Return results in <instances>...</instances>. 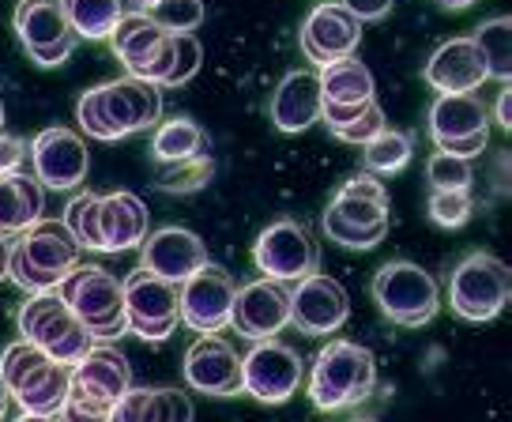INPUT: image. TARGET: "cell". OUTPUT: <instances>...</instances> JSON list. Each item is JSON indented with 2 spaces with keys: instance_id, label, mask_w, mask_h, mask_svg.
Returning <instances> with one entry per match:
<instances>
[{
  "instance_id": "cell-1",
  "label": "cell",
  "mask_w": 512,
  "mask_h": 422,
  "mask_svg": "<svg viewBox=\"0 0 512 422\" xmlns=\"http://www.w3.org/2000/svg\"><path fill=\"white\" fill-rule=\"evenodd\" d=\"M162 114V95L155 83L136 80V76H121L102 87L83 91L76 102V121L91 140L102 144H117L125 136L151 129Z\"/></svg>"
},
{
  "instance_id": "cell-2",
  "label": "cell",
  "mask_w": 512,
  "mask_h": 422,
  "mask_svg": "<svg viewBox=\"0 0 512 422\" xmlns=\"http://www.w3.org/2000/svg\"><path fill=\"white\" fill-rule=\"evenodd\" d=\"M76 264H80V242L61 219H38L34 227L16 234L8 249V279L23 294L57 291Z\"/></svg>"
},
{
  "instance_id": "cell-3",
  "label": "cell",
  "mask_w": 512,
  "mask_h": 422,
  "mask_svg": "<svg viewBox=\"0 0 512 422\" xmlns=\"http://www.w3.org/2000/svg\"><path fill=\"white\" fill-rule=\"evenodd\" d=\"M377 389V362L362 343L332 340L320 347L309 374V400L317 411H347L366 404Z\"/></svg>"
},
{
  "instance_id": "cell-4",
  "label": "cell",
  "mask_w": 512,
  "mask_h": 422,
  "mask_svg": "<svg viewBox=\"0 0 512 422\" xmlns=\"http://www.w3.org/2000/svg\"><path fill=\"white\" fill-rule=\"evenodd\" d=\"M19 325V340L42 347L53 362L61 366H76L91 347H95V336L83 328V321L72 313V309L61 302L57 291H42L31 294L16 313Z\"/></svg>"
},
{
  "instance_id": "cell-5",
  "label": "cell",
  "mask_w": 512,
  "mask_h": 422,
  "mask_svg": "<svg viewBox=\"0 0 512 422\" xmlns=\"http://www.w3.org/2000/svg\"><path fill=\"white\" fill-rule=\"evenodd\" d=\"M61 302L83 321V328L95 340H113L125 336V294H121V279H113L106 268L98 264H76L68 276L61 279Z\"/></svg>"
},
{
  "instance_id": "cell-6",
  "label": "cell",
  "mask_w": 512,
  "mask_h": 422,
  "mask_svg": "<svg viewBox=\"0 0 512 422\" xmlns=\"http://www.w3.org/2000/svg\"><path fill=\"white\" fill-rule=\"evenodd\" d=\"M373 302L392 325L426 328L441 309L437 279L411 260H388L373 276Z\"/></svg>"
},
{
  "instance_id": "cell-7",
  "label": "cell",
  "mask_w": 512,
  "mask_h": 422,
  "mask_svg": "<svg viewBox=\"0 0 512 422\" xmlns=\"http://www.w3.org/2000/svg\"><path fill=\"white\" fill-rule=\"evenodd\" d=\"M509 294L512 276L505 260H497L494 253H471L456 264V272L448 279V306L471 325L494 321L497 313L509 306Z\"/></svg>"
},
{
  "instance_id": "cell-8",
  "label": "cell",
  "mask_w": 512,
  "mask_h": 422,
  "mask_svg": "<svg viewBox=\"0 0 512 422\" xmlns=\"http://www.w3.org/2000/svg\"><path fill=\"white\" fill-rule=\"evenodd\" d=\"M110 46L128 76L155 83V87H162L170 68H174V34L155 27V19L144 16V12H128V16L117 19Z\"/></svg>"
},
{
  "instance_id": "cell-9",
  "label": "cell",
  "mask_w": 512,
  "mask_h": 422,
  "mask_svg": "<svg viewBox=\"0 0 512 422\" xmlns=\"http://www.w3.org/2000/svg\"><path fill=\"white\" fill-rule=\"evenodd\" d=\"M305 381L302 355L279 340H256L241 358V392L260 404H287Z\"/></svg>"
},
{
  "instance_id": "cell-10",
  "label": "cell",
  "mask_w": 512,
  "mask_h": 422,
  "mask_svg": "<svg viewBox=\"0 0 512 422\" xmlns=\"http://www.w3.org/2000/svg\"><path fill=\"white\" fill-rule=\"evenodd\" d=\"M430 140L437 151L475 159L490 144V114L475 95H437L430 106Z\"/></svg>"
},
{
  "instance_id": "cell-11",
  "label": "cell",
  "mask_w": 512,
  "mask_h": 422,
  "mask_svg": "<svg viewBox=\"0 0 512 422\" xmlns=\"http://www.w3.org/2000/svg\"><path fill=\"white\" fill-rule=\"evenodd\" d=\"M125 294V321L128 332L144 336V340H170L181 325V302H177V283L151 276L144 268H136L132 276L121 283Z\"/></svg>"
},
{
  "instance_id": "cell-12",
  "label": "cell",
  "mask_w": 512,
  "mask_h": 422,
  "mask_svg": "<svg viewBox=\"0 0 512 422\" xmlns=\"http://www.w3.org/2000/svg\"><path fill=\"white\" fill-rule=\"evenodd\" d=\"M253 264L264 272V279L275 283H298V279L320 272V245L313 234L294 223V219H279L264 230L253 245Z\"/></svg>"
},
{
  "instance_id": "cell-13",
  "label": "cell",
  "mask_w": 512,
  "mask_h": 422,
  "mask_svg": "<svg viewBox=\"0 0 512 422\" xmlns=\"http://www.w3.org/2000/svg\"><path fill=\"white\" fill-rule=\"evenodd\" d=\"M12 23H16V34L27 49V57L42 68L64 65L80 42L64 19L61 0H19Z\"/></svg>"
},
{
  "instance_id": "cell-14",
  "label": "cell",
  "mask_w": 512,
  "mask_h": 422,
  "mask_svg": "<svg viewBox=\"0 0 512 422\" xmlns=\"http://www.w3.org/2000/svg\"><path fill=\"white\" fill-rule=\"evenodd\" d=\"M234 291L238 283L230 272L204 264L200 272H192L181 287H177V302H181V321L200 332V336H219L230 325V306H234Z\"/></svg>"
},
{
  "instance_id": "cell-15",
  "label": "cell",
  "mask_w": 512,
  "mask_h": 422,
  "mask_svg": "<svg viewBox=\"0 0 512 422\" xmlns=\"http://www.w3.org/2000/svg\"><path fill=\"white\" fill-rule=\"evenodd\" d=\"M27 155L34 163V178L46 189L68 193L80 189L87 181L91 159H87V144L72 129H46L34 136V144H27Z\"/></svg>"
},
{
  "instance_id": "cell-16",
  "label": "cell",
  "mask_w": 512,
  "mask_h": 422,
  "mask_svg": "<svg viewBox=\"0 0 512 422\" xmlns=\"http://www.w3.org/2000/svg\"><path fill=\"white\" fill-rule=\"evenodd\" d=\"M351 317V298L332 276L298 279V287L290 291V325H298L305 336H332L347 325Z\"/></svg>"
},
{
  "instance_id": "cell-17",
  "label": "cell",
  "mask_w": 512,
  "mask_h": 422,
  "mask_svg": "<svg viewBox=\"0 0 512 422\" xmlns=\"http://www.w3.org/2000/svg\"><path fill=\"white\" fill-rule=\"evenodd\" d=\"M230 325L245 340H275L290 325V294L275 279H256L234 291Z\"/></svg>"
},
{
  "instance_id": "cell-18",
  "label": "cell",
  "mask_w": 512,
  "mask_h": 422,
  "mask_svg": "<svg viewBox=\"0 0 512 422\" xmlns=\"http://www.w3.org/2000/svg\"><path fill=\"white\" fill-rule=\"evenodd\" d=\"M204 264H208V245L185 227H162L147 234L140 245V268L166 283H177V287Z\"/></svg>"
},
{
  "instance_id": "cell-19",
  "label": "cell",
  "mask_w": 512,
  "mask_h": 422,
  "mask_svg": "<svg viewBox=\"0 0 512 422\" xmlns=\"http://www.w3.org/2000/svg\"><path fill=\"white\" fill-rule=\"evenodd\" d=\"M358 42H362V23L343 4H317L302 23L305 61H313L320 68L343 61V57H354Z\"/></svg>"
},
{
  "instance_id": "cell-20",
  "label": "cell",
  "mask_w": 512,
  "mask_h": 422,
  "mask_svg": "<svg viewBox=\"0 0 512 422\" xmlns=\"http://www.w3.org/2000/svg\"><path fill=\"white\" fill-rule=\"evenodd\" d=\"M185 385L204 396H238L241 392V355L223 336H200L185 351Z\"/></svg>"
},
{
  "instance_id": "cell-21",
  "label": "cell",
  "mask_w": 512,
  "mask_h": 422,
  "mask_svg": "<svg viewBox=\"0 0 512 422\" xmlns=\"http://www.w3.org/2000/svg\"><path fill=\"white\" fill-rule=\"evenodd\" d=\"M324 234L343 249H373L388 234V204L336 193L324 211Z\"/></svg>"
},
{
  "instance_id": "cell-22",
  "label": "cell",
  "mask_w": 512,
  "mask_h": 422,
  "mask_svg": "<svg viewBox=\"0 0 512 422\" xmlns=\"http://www.w3.org/2000/svg\"><path fill=\"white\" fill-rule=\"evenodd\" d=\"M132 389V370L128 358L113 347H91L87 355L72 366V392L98 407H113L125 392Z\"/></svg>"
},
{
  "instance_id": "cell-23",
  "label": "cell",
  "mask_w": 512,
  "mask_h": 422,
  "mask_svg": "<svg viewBox=\"0 0 512 422\" xmlns=\"http://www.w3.org/2000/svg\"><path fill=\"white\" fill-rule=\"evenodd\" d=\"M486 80L490 76L471 38H452L426 61V83L441 95H475Z\"/></svg>"
},
{
  "instance_id": "cell-24",
  "label": "cell",
  "mask_w": 512,
  "mask_h": 422,
  "mask_svg": "<svg viewBox=\"0 0 512 422\" xmlns=\"http://www.w3.org/2000/svg\"><path fill=\"white\" fill-rule=\"evenodd\" d=\"M98 230H102V253H125L144 245L151 234V215L136 193H106L98 196Z\"/></svg>"
},
{
  "instance_id": "cell-25",
  "label": "cell",
  "mask_w": 512,
  "mask_h": 422,
  "mask_svg": "<svg viewBox=\"0 0 512 422\" xmlns=\"http://www.w3.org/2000/svg\"><path fill=\"white\" fill-rule=\"evenodd\" d=\"M320 106H324V98H320V83H317V72H287L283 83L275 87L272 95V121L279 132H305L309 125H317L320 121Z\"/></svg>"
},
{
  "instance_id": "cell-26",
  "label": "cell",
  "mask_w": 512,
  "mask_h": 422,
  "mask_svg": "<svg viewBox=\"0 0 512 422\" xmlns=\"http://www.w3.org/2000/svg\"><path fill=\"white\" fill-rule=\"evenodd\" d=\"M106 422H192V400L177 389H128Z\"/></svg>"
},
{
  "instance_id": "cell-27",
  "label": "cell",
  "mask_w": 512,
  "mask_h": 422,
  "mask_svg": "<svg viewBox=\"0 0 512 422\" xmlns=\"http://www.w3.org/2000/svg\"><path fill=\"white\" fill-rule=\"evenodd\" d=\"M68 389H72V366H61V362H42L27 381H19L12 389V400L23 407V415H38V419H57V411L68 400Z\"/></svg>"
},
{
  "instance_id": "cell-28",
  "label": "cell",
  "mask_w": 512,
  "mask_h": 422,
  "mask_svg": "<svg viewBox=\"0 0 512 422\" xmlns=\"http://www.w3.org/2000/svg\"><path fill=\"white\" fill-rule=\"evenodd\" d=\"M46 211V193L31 174H4L0 178V238H16L34 227Z\"/></svg>"
},
{
  "instance_id": "cell-29",
  "label": "cell",
  "mask_w": 512,
  "mask_h": 422,
  "mask_svg": "<svg viewBox=\"0 0 512 422\" xmlns=\"http://www.w3.org/2000/svg\"><path fill=\"white\" fill-rule=\"evenodd\" d=\"M320 98L324 102H373V72H369L358 57H343V61H332V65L320 68Z\"/></svg>"
},
{
  "instance_id": "cell-30",
  "label": "cell",
  "mask_w": 512,
  "mask_h": 422,
  "mask_svg": "<svg viewBox=\"0 0 512 422\" xmlns=\"http://www.w3.org/2000/svg\"><path fill=\"white\" fill-rule=\"evenodd\" d=\"M64 19L76 38H110L117 19L125 16V4L121 0H61Z\"/></svg>"
},
{
  "instance_id": "cell-31",
  "label": "cell",
  "mask_w": 512,
  "mask_h": 422,
  "mask_svg": "<svg viewBox=\"0 0 512 422\" xmlns=\"http://www.w3.org/2000/svg\"><path fill=\"white\" fill-rule=\"evenodd\" d=\"M204 151V129L189 121V117H174V121H162L151 140V159L162 166L185 163L192 155Z\"/></svg>"
},
{
  "instance_id": "cell-32",
  "label": "cell",
  "mask_w": 512,
  "mask_h": 422,
  "mask_svg": "<svg viewBox=\"0 0 512 422\" xmlns=\"http://www.w3.org/2000/svg\"><path fill=\"white\" fill-rule=\"evenodd\" d=\"M512 23L509 16H497V19H486L479 31L471 34V42H475V49H479L482 65H486V76H494V80L509 83V72H512V57H509V31Z\"/></svg>"
},
{
  "instance_id": "cell-33",
  "label": "cell",
  "mask_w": 512,
  "mask_h": 422,
  "mask_svg": "<svg viewBox=\"0 0 512 422\" xmlns=\"http://www.w3.org/2000/svg\"><path fill=\"white\" fill-rule=\"evenodd\" d=\"M366 170L369 174H400L403 166L411 163V155H415V136L411 132H396V129H384L377 140H369L366 144Z\"/></svg>"
},
{
  "instance_id": "cell-34",
  "label": "cell",
  "mask_w": 512,
  "mask_h": 422,
  "mask_svg": "<svg viewBox=\"0 0 512 422\" xmlns=\"http://www.w3.org/2000/svg\"><path fill=\"white\" fill-rule=\"evenodd\" d=\"M211 178H215V163L200 151V155H192V159H185V163L162 166V174H159L155 185H159L162 193L189 196V193H200Z\"/></svg>"
},
{
  "instance_id": "cell-35",
  "label": "cell",
  "mask_w": 512,
  "mask_h": 422,
  "mask_svg": "<svg viewBox=\"0 0 512 422\" xmlns=\"http://www.w3.org/2000/svg\"><path fill=\"white\" fill-rule=\"evenodd\" d=\"M64 227L72 230V238L80 242V249H95L102 253V230H98V196L80 193L68 208H64Z\"/></svg>"
},
{
  "instance_id": "cell-36",
  "label": "cell",
  "mask_w": 512,
  "mask_h": 422,
  "mask_svg": "<svg viewBox=\"0 0 512 422\" xmlns=\"http://www.w3.org/2000/svg\"><path fill=\"white\" fill-rule=\"evenodd\" d=\"M147 16L166 34H192L204 23V4L200 0H159V4H151Z\"/></svg>"
},
{
  "instance_id": "cell-37",
  "label": "cell",
  "mask_w": 512,
  "mask_h": 422,
  "mask_svg": "<svg viewBox=\"0 0 512 422\" xmlns=\"http://www.w3.org/2000/svg\"><path fill=\"white\" fill-rule=\"evenodd\" d=\"M475 211V200H471V189H433L430 193V219L437 227H464Z\"/></svg>"
},
{
  "instance_id": "cell-38",
  "label": "cell",
  "mask_w": 512,
  "mask_h": 422,
  "mask_svg": "<svg viewBox=\"0 0 512 422\" xmlns=\"http://www.w3.org/2000/svg\"><path fill=\"white\" fill-rule=\"evenodd\" d=\"M42 362H49V355L42 347H34V343H27V340L12 343V347L4 351V358H0V377H4V385H8V396H12V389H16L19 381H27Z\"/></svg>"
},
{
  "instance_id": "cell-39",
  "label": "cell",
  "mask_w": 512,
  "mask_h": 422,
  "mask_svg": "<svg viewBox=\"0 0 512 422\" xmlns=\"http://www.w3.org/2000/svg\"><path fill=\"white\" fill-rule=\"evenodd\" d=\"M426 178L433 189H471V163L448 151H433L426 163Z\"/></svg>"
},
{
  "instance_id": "cell-40",
  "label": "cell",
  "mask_w": 512,
  "mask_h": 422,
  "mask_svg": "<svg viewBox=\"0 0 512 422\" xmlns=\"http://www.w3.org/2000/svg\"><path fill=\"white\" fill-rule=\"evenodd\" d=\"M200 61H204V49L196 42V34H174V68L162 87H185L200 72Z\"/></svg>"
},
{
  "instance_id": "cell-41",
  "label": "cell",
  "mask_w": 512,
  "mask_h": 422,
  "mask_svg": "<svg viewBox=\"0 0 512 422\" xmlns=\"http://www.w3.org/2000/svg\"><path fill=\"white\" fill-rule=\"evenodd\" d=\"M384 129H388V121H384V110L377 106V102H369L366 114L354 117L351 125H343V129H336L332 136H336V140H343V144L366 147L369 140H377V136H381Z\"/></svg>"
},
{
  "instance_id": "cell-42",
  "label": "cell",
  "mask_w": 512,
  "mask_h": 422,
  "mask_svg": "<svg viewBox=\"0 0 512 422\" xmlns=\"http://www.w3.org/2000/svg\"><path fill=\"white\" fill-rule=\"evenodd\" d=\"M106 419H110V407H98L91 400H83L80 392L68 389V400H64V407L57 411L53 422H106Z\"/></svg>"
},
{
  "instance_id": "cell-43",
  "label": "cell",
  "mask_w": 512,
  "mask_h": 422,
  "mask_svg": "<svg viewBox=\"0 0 512 422\" xmlns=\"http://www.w3.org/2000/svg\"><path fill=\"white\" fill-rule=\"evenodd\" d=\"M339 196H358V200H377V204H388V193H384V181L377 178V174H358V178H351L343 189H339Z\"/></svg>"
},
{
  "instance_id": "cell-44",
  "label": "cell",
  "mask_w": 512,
  "mask_h": 422,
  "mask_svg": "<svg viewBox=\"0 0 512 422\" xmlns=\"http://www.w3.org/2000/svg\"><path fill=\"white\" fill-rule=\"evenodd\" d=\"M23 159H27V140L0 132V178H4V174H19Z\"/></svg>"
},
{
  "instance_id": "cell-45",
  "label": "cell",
  "mask_w": 512,
  "mask_h": 422,
  "mask_svg": "<svg viewBox=\"0 0 512 422\" xmlns=\"http://www.w3.org/2000/svg\"><path fill=\"white\" fill-rule=\"evenodd\" d=\"M339 4H343L358 23H377V19H384L392 12L396 0H339Z\"/></svg>"
},
{
  "instance_id": "cell-46",
  "label": "cell",
  "mask_w": 512,
  "mask_h": 422,
  "mask_svg": "<svg viewBox=\"0 0 512 422\" xmlns=\"http://www.w3.org/2000/svg\"><path fill=\"white\" fill-rule=\"evenodd\" d=\"M509 102H512V95H509V83H505V91H501V95H497V125H501V129H512V117H509Z\"/></svg>"
},
{
  "instance_id": "cell-47",
  "label": "cell",
  "mask_w": 512,
  "mask_h": 422,
  "mask_svg": "<svg viewBox=\"0 0 512 422\" xmlns=\"http://www.w3.org/2000/svg\"><path fill=\"white\" fill-rule=\"evenodd\" d=\"M8 249H12V238H0V283L8 279Z\"/></svg>"
},
{
  "instance_id": "cell-48",
  "label": "cell",
  "mask_w": 512,
  "mask_h": 422,
  "mask_svg": "<svg viewBox=\"0 0 512 422\" xmlns=\"http://www.w3.org/2000/svg\"><path fill=\"white\" fill-rule=\"evenodd\" d=\"M437 8H445V12H464V8H471L475 0H433Z\"/></svg>"
},
{
  "instance_id": "cell-49",
  "label": "cell",
  "mask_w": 512,
  "mask_h": 422,
  "mask_svg": "<svg viewBox=\"0 0 512 422\" xmlns=\"http://www.w3.org/2000/svg\"><path fill=\"white\" fill-rule=\"evenodd\" d=\"M8 400H12V396H8V385H4V377H0V422H4V411H8Z\"/></svg>"
},
{
  "instance_id": "cell-50",
  "label": "cell",
  "mask_w": 512,
  "mask_h": 422,
  "mask_svg": "<svg viewBox=\"0 0 512 422\" xmlns=\"http://www.w3.org/2000/svg\"><path fill=\"white\" fill-rule=\"evenodd\" d=\"M128 4H132V8H136V12H151V4H159V0H128Z\"/></svg>"
},
{
  "instance_id": "cell-51",
  "label": "cell",
  "mask_w": 512,
  "mask_h": 422,
  "mask_svg": "<svg viewBox=\"0 0 512 422\" xmlns=\"http://www.w3.org/2000/svg\"><path fill=\"white\" fill-rule=\"evenodd\" d=\"M16 422H53V419H38V415H23V419H16Z\"/></svg>"
},
{
  "instance_id": "cell-52",
  "label": "cell",
  "mask_w": 512,
  "mask_h": 422,
  "mask_svg": "<svg viewBox=\"0 0 512 422\" xmlns=\"http://www.w3.org/2000/svg\"><path fill=\"white\" fill-rule=\"evenodd\" d=\"M0 132H4V102H0Z\"/></svg>"
},
{
  "instance_id": "cell-53",
  "label": "cell",
  "mask_w": 512,
  "mask_h": 422,
  "mask_svg": "<svg viewBox=\"0 0 512 422\" xmlns=\"http://www.w3.org/2000/svg\"><path fill=\"white\" fill-rule=\"evenodd\" d=\"M351 422H377V419H351Z\"/></svg>"
}]
</instances>
